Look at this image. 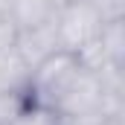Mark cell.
Wrapping results in <instances>:
<instances>
[{
	"label": "cell",
	"instance_id": "52a82bcc",
	"mask_svg": "<svg viewBox=\"0 0 125 125\" xmlns=\"http://www.w3.org/2000/svg\"><path fill=\"white\" fill-rule=\"evenodd\" d=\"M29 105H35L26 90H12V93H0V125H12Z\"/></svg>",
	"mask_w": 125,
	"mask_h": 125
},
{
	"label": "cell",
	"instance_id": "8992f818",
	"mask_svg": "<svg viewBox=\"0 0 125 125\" xmlns=\"http://www.w3.org/2000/svg\"><path fill=\"white\" fill-rule=\"evenodd\" d=\"M99 50L105 52V61L111 67H122L125 64V18L116 21H105V26L96 38Z\"/></svg>",
	"mask_w": 125,
	"mask_h": 125
},
{
	"label": "cell",
	"instance_id": "6da1fadb",
	"mask_svg": "<svg viewBox=\"0 0 125 125\" xmlns=\"http://www.w3.org/2000/svg\"><path fill=\"white\" fill-rule=\"evenodd\" d=\"M79 70H82L79 55H73L67 50H58L50 58H44L41 64H35L29 70V84H26L32 102L41 105V108L55 111L58 102H61V96H64V90L70 87V82L76 79Z\"/></svg>",
	"mask_w": 125,
	"mask_h": 125
},
{
	"label": "cell",
	"instance_id": "7c38bea8",
	"mask_svg": "<svg viewBox=\"0 0 125 125\" xmlns=\"http://www.w3.org/2000/svg\"><path fill=\"white\" fill-rule=\"evenodd\" d=\"M58 125H70V122H64V119H61V116H58Z\"/></svg>",
	"mask_w": 125,
	"mask_h": 125
},
{
	"label": "cell",
	"instance_id": "9c48e42d",
	"mask_svg": "<svg viewBox=\"0 0 125 125\" xmlns=\"http://www.w3.org/2000/svg\"><path fill=\"white\" fill-rule=\"evenodd\" d=\"M96 9L102 12L105 21H116V18H125V0H93Z\"/></svg>",
	"mask_w": 125,
	"mask_h": 125
},
{
	"label": "cell",
	"instance_id": "277c9868",
	"mask_svg": "<svg viewBox=\"0 0 125 125\" xmlns=\"http://www.w3.org/2000/svg\"><path fill=\"white\" fill-rule=\"evenodd\" d=\"M61 3L64 0H9L6 15H9L12 26L18 32V29H29V26L52 21Z\"/></svg>",
	"mask_w": 125,
	"mask_h": 125
},
{
	"label": "cell",
	"instance_id": "4fadbf2b",
	"mask_svg": "<svg viewBox=\"0 0 125 125\" xmlns=\"http://www.w3.org/2000/svg\"><path fill=\"white\" fill-rule=\"evenodd\" d=\"M64 3H67V0H64Z\"/></svg>",
	"mask_w": 125,
	"mask_h": 125
},
{
	"label": "cell",
	"instance_id": "30bf717a",
	"mask_svg": "<svg viewBox=\"0 0 125 125\" xmlns=\"http://www.w3.org/2000/svg\"><path fill=\"white\" fill-rule=\"evenodd\" d=\"M12 41H15V26H12L9 15L0 12V47H9Z\"/></svg>",
	"mask_w": 125,
	"mask_h": 125
},
{
	"label": "cell",
	"instance_id": "8fae6325",
	"mask_svg": "<svg viewBox=\"0 0 125 125\" xmlns=\"http://www.w3.org/2000/svg\"><path fill=\"white\" fill-rule=\"evenodd\" d=\"M9 9V0H0V12H6Z\"/></svg>",
	"mask_w": 125,
	"mask_h": 125
},
{
	"label": "cell",
	"instance_id": "7a4b0ae2",
	"mask_svg": "<svg viewBox=\"0 0 125 125\" xmlns=\"http://www.w3.org/2000/svg\"><path fill=\"white\" fill-rule=\"evenodd\" d=\"M105 26L102 12L96 9L93 0H67L55 12V32H58V47L79 55L87 44H93Z\"/></svg>",
	"mask_w": 125,
	"mask_h": 125
},
{
	"label": "cell",
	"instance_id": "3957f363",
	"mask_svg": "<svg viewBox=\"0 0 125 125\" xmlns=\"http://www.w3.org/2000/svg\"><path fill=\"white\" fill-rule=\"evenodd\" d=\"M12 47L18 50V55L23 58L26 67H35L44 58H50L52 52H58V32H55V18L47 21V23H38V26H29V29H18L15 32V41Z\"/></svg>",
	"mask_w": 125,
	"mask_h": 125
},
{
	"label": "cell",
	"instance_id": "ba28073f",
	"mask_svg": "<svg viewBox=\"0 0 125 125\" xmlns=\"http://www.w3.org/2000/svg\"><path fill=\"white\" fill-rule=\"evenodd\" d=\"M12 125H58V114L41 105H29Z\"/></svg>",
	"mask_w": 125,
	"mask_h": 125
},
{
	"label": "cell",
	"instance_id": "5b68a950",
	"mask_svg": "<svg viewBox=\"0 0 125 125\" xmlns=\"http://www.w3.org/2000/svg\"><path fill=\"white\" fill-rule=\"evenodd\" d=\"M29 84V67L18 55V50L0 47V93H12V90H26Z\"/></svg>",
	"mask_w": 125,
	"mask_h": 125
}]
</instances>
